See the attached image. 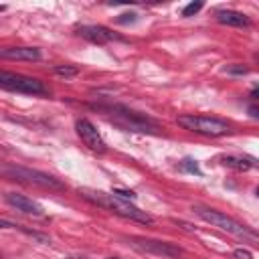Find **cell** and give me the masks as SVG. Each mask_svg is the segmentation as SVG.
I'll use <instances>...</instances> for the list:
<instances>
[{
  "instance_id": "cell-1",
  "label": "cell",
  "mask_w": 259,
  "mask_h": 259,
  "mask_svg": "<svg viewBox=\"0 0 259 259\" xmlns=\"http://www.w3.org/2000/svg\"><path fill=\"white\" fill-rule=\"evenodd\" d=\"M79 194H81L85 200H89V202H93V204H97V206H101V208H107V210H111V212H115V214H119V217H123V219L138 221V223H144V225L154 223V217H152V214H148L146 210H140V208L134 206L130 200L119 198V196H115L113 192H101V190L79 188Z\"/></svg>"
},
{
  "instance_id": "cell-2",
  "label": "cell",
  "mask_w": 259,
  "mask_h": 259,
  "mask_svg": "<svg viewBox=\"0 0 259 259\" xmlns=\"http://www.w3.org/2000/svg\"><path fill=\"white\" fill-rule=\"evenodd\" d=\"M192 210H194L202 221H206V223H210L212 227H217V229H221V231H227V233H231V235H235V237H241V239H259V233H255V231L249 229L247 225L239 223L237 219H233V217H229V214H225V212H221V210H214V208L204 206V204H194Z\"/></svg>"
},
{
  "instance_id": "cell-3",
  "label": "cell",
  "mask_w": 259,
  "mask_h": 259,
  "mask_svg": "<svg viewBox=\"0 0 259 259\" xmlns=\"http://www.w3.org/2000/svg\"><path fill=\"white\" fill-rule=\"evenodd\" d=\"M2 174L10 180H18V182H24V184H32V186H40V188H49V190H63L61 180H57L55 176H51L47 172H40V170L16 166V164H4Z\"/></svg>"
},
{
  "instance_id": "cell-4",
  "label": "cell",
  "mask_w": 259,
  "mask_h": 259,
  "mask_svg": "<svg viewBox=\"0 0 259 259\" xmlns=\"http://www.w3.org/2000/svg\"><path fill=\"white\" fill-rule=\"evenodd\" d=\"M176 121L180 127H184L188 132H194L200 136H210V138H219V136H225L231 132V125L227 121L217 119V117H206V115L184 113V115H178Z\"/></svg>"
},
{
  "instance_id": "cell-5",
  "label": "cell",
  "mask_w": 259,
  "mask_h": 259,
  "mask_svg": "<svg viewBox=\"0 0 259 259\" xmlns=\"http://www.w3.org/2000/svg\"><path fill=\"white\" fill-rule=\"evenodd\" d=\"M91 107L99 109L103 113H111L113 119L117 123H121L125 130H132V132H154L156 130V123L148 115L132 111V109H127L123 105H91Z\"/></svg>"
},
{
  "instance_id": "cell-6",
  "label": "cell",
  "mask_w": 259,
  "mask_h": 259,
  "mask_svg": "<svg viewBox=\"0 0 259 259\" xmlns=\"http://www.w3.org/2000/svg\"><path fill=\"white\" fill-rule=\"evenodd\" d=\"M0 87L8 89V91H16V93H26V95H47L49 93V89L45 87V83L40 79L10 73V71L0 73Z\"/></svg>"
},
{
  "instance_id": "cell-7",
  "label": "cell",
  "mask_w": 259,
  "mask_h": 259,
  "mask_svg": "<svg viewBox=\"0 0 259 259\" xmlns=\"http://www.w3.org/2000/svg\"><path fill=\"white\" fill-rule=\"evenodd\" d=\"M127 243L144 253H152V255H160V257H170V259H178L184 255V251L168 241H156V239H144V237H130Z\"/></svg>"
},
{
  "instance_id": "cell-8",
  "label": "cell",
  "mask_w": 259,
  "mask_h": 259,
  "mask_svg": "<svg viewBox=\"0 0 259 259\" xmlns=\"http://www.w3.org/2000/svg\"><path fill=\"white\" fill-rule=\"evenodd\" d=\"M75 130H77L79 138L83 140V144H85L89 150H93V152H97V154H103V152L107 150V146H105L103 138L99 136L97 127H95V125H93L89 119H85V117L77 119V123H75Z\"/></svg>"
},
{
  "instance_id": "cell-9",
  "label": "cell",
  "mask_w": 259,
  "mask_h": 259,
  "mask_svg": "<svg viewBox=\"0 0 259 259\" xmlns=\"http://www.w3.org/2000/svg\"><path fill=\"white\" fill-rule=\"evenodd\" d=\"M77 32L83 38H87V40H91L95 45H105L109 40H117L119 38L115 32H111L107 26H101V24H83V26L77 28Z\"/></svg>"
},
{
  "instance_id": "cell-10",
  "label": "cell",
  "mask_w": 259,
  "mask_h": 259,
  "mask_svg": "<svg viewBox=\"0 0 259 259\" xmlns=\"http://www.w3.org/2000/svg\"><path fill=\"white\" fill-rule=\"evenodd\" d=\"M4 200L14 206L16 210L20 212H26V214H34V217H42V206L38 202H34L32 198L24 196V194H18V192H6L4 194Z\"/></svg>"
},
{
  "instance_id": "cell-11",
  "label": "cell",
  "mask_w": 259,
  "mask_h": 259,
  "mask_svg": "<svg viewBox=\"0 0 259 259\" xmlns=\"http://www.w3.org/2000/svg\"><path fill=\"white\" fill-rule=\"evenodd\" d=\"M0 57L12 61H38L40 51L36 47H6L0 49Z\"/></svg>"
},
{
  "instance_id": "cell-12",
  "label": "cell",
  "mask_w": 259,
  "mask_h": 259,
  "mask_svg": "<svg viewBox=\"0 0 259 259\" xmlns=\"http://www.w3.org/2000/svg\"><path fill=\"white\" fill-rule=\"evenodd\" d=\"M214 18L221 24H227V26H243V28L251 26L249 16L243 14V12H239V10H229V8L227 10H217L214 12Z\"/></svg>"
},
{
  "instance_id": "cell-13",
  "label": "cell",
  "mask_w": 259,
  "mask_h": 259,
  "mask_svg": "<svg viewBox=\"0 0 259 259\" xmlns=\"http://www.w3.org/2000/svg\"><path fill=\"white\" fill-rule=\"evenodd\" d=\"M223 166L227 168H233V170H239V172H245V170H251L253 164H251V158H239V156H221L219 158Z\"/></svg>"
},
{
  "instance_id": "cell-14",
  "label": "cell",
  "mask_w": 259,
  "mask_h": 259,
  "mask_svg": "<svg viewBox=\"0 0 259 259\" xmlns=\"http://www.w3.org/2000/svg\"><path fill=\"white\" fill-rule=\"evenodd\" d=\"M14 229H18V231H22L24 235H28V237H32V239H36V241H40V243H45V245H49L51 243V237L49 235H42V233H38V231H30L28 227H22V225H12Z\"/></svg>"
},
{
  "instance_id": "cell-15",
  "label": "cell",
  "mask_w": 259,
  "mask_h": 259,
  "mask_svg": "<svg viewBox=\"0 0 259 259\" xmlns=\"http://www.w3.org/2000/svg\"><path fill=\"white\" fill-rule=\"evenodd\" d=\"M180 168H182L184 172H190V174H196V176L202 174L200 168H198V164H196V160H192V158H184V160L180 162Z\"/></svg>"
},
{
  "instance_id": "cell-16",
  "label": "cell",
  "mask_w": 259,
  "mask_h": 259,
  "mask_svg": "<svg viewBox=\"0 0 259 259\" xmlns=\"http://www.w3.org/2000/svg\"><path fill=\"white\" fill-rule=\"evenodd\" d=\"M53 71H55L57 75H61V77H75V75L79 73V69L73 67V65H57Z\"/></svg>"
},
{
  "instance_id": "cell-17",
  "label": "cell",
  "mask_w": 259,
  "mask_h": 259,
  "mask_svg": "<svg viewBox=\"0 0 259 259\" xmlns=\"http://www.w3.org/2000/svg\"><path fill=\"white\" fill-rule=\"evenodd\" d=\"M200 8H202V2H190V4H186V6L182 8V16H186V18H188V16H194Z\"/></svg>"
},
{
  "instance_id": "cell-18",
  "label": "cell",
  "mask_w": 259,
  "mask_h": 259,
  "mask_svg": "<svg viewBox=\"0 0 259 259\" xmlns=\"http://www.w3.org/2000/svg\"><path fill=\"white\" fill-rule=\"evenodd\" d=\"M111 192L115 196H119V198H125V200H136V196H138L134 190H125V188H113Z\"/></svg>"
},
{
  "instance_id": "cell-19",
  "label": "cell",
  "mask_w": 259,
  "mask_h": 259,
  "mask_svg": "<svg viewBox=\"0 0 259 259\" xmlns=\"http://www.w3.org/2000/svg\"><path fill=\"white\" fill-rule=\"evenodd\" d=\"M136 20H138V14H136V12H123V14L117 16V22H119V24H132V22H136Z\"/></svg>"
},
{
  "instance_id": "cell-20",
  "label": "cell",
  "mask_w": 259,
  "mask_h": 259,
  "mask_svg": "<svg viewBox=\"0 0 259 259\" xmlns=\"http://www.w3.org/2000/svg\"><path fill=\"white\" fill-rule=\"evenodd\" d=\"M225 71L227 73H233V75H245V73H249V69L243 67V65H229V67H225Z\"/></svg>"
},
{
  "instance_id": "cell-21",
  "label": "cell",
  "mask_w": 259,
  "mask_h": 259,
  "mask_svg": "<svg viewBox=\"0 0 259 259\" xmlns=\"http://www.w3.org/2000/svg\"><path fill=\"white\" fill-rule=\"evenodd\" d=\"M233 257L235 259H253V255H251L249 249H235L233 251Z\"/></svg>"
},
{
  "instance_id": "cell-22",
  "label": "cell",
  "mask_w": 259,
  "mask_h": 259,
  "mask_svg": "<svg viewBox=\"0 0 259 259\" xmlns=\"http://www.w3.org/2000/svg\"><path fill=\"white\" fill-rule=\"evenodd\" d=\"M249 115L251 117H255V119H259V105H249Z\"/></svg>"
},
{
  "instance_id": "cell-23",
  "label": "cell",
  "mask_w": 259,
  "mask_h": 259,
  "mask_svg": "<svg viewBox=\"0 0 259 259\" xmlns=\"http://www.w3.org/2000/svg\"><path fill=\"white\" fill-rule=\"evenodd\" d=\"M251 97H255V99H259V87H255V89H253V93H251Z\"/></svg>"
},
{
  "instance_id": "cell-24",
  "label": "cell",
  "mask_w": 259,
  "mask_h": 259,
  "mask_svg": "<svg viewBox=\"0 0 259 259\" xmlns=\"http://www.w3.org/2000/svg\"><path fill=\"white\" fill-rule=\"evenodd\" d=\"M253 59H255V63H259V53H255V55H253Z\"/></svg>"
},
{
  "instance_id": "cell-25",
  "label": "cell",
  "mask_w": 259,
  "mask_h": 259,
  "mask_svg": "<svg viewBox=\"0 0 259 259\" xmlns=\"http://www.w3.org/2000/svg\"><path fill=\"white\" fill-rule=\"evenodd\" d=\"M71 259H85V257H71Z\"/></svg>"
},
{
  "instance_id": "cell-26",
  "label": "cell",
  "mask_w": 259,
  "mask_h": 259,
  "mask_svg": "<svg viewBox=\"0 0 259 259\" xmlns=\"http://www.w3.org/2000/svg\"><path fill=\"white\" fill-rule=\"evenodd\" d=\"M255 194H257V196H259V186H257V190H255Z\"/></svg>"
},
{
  "instance_id": "cell-27",
  "label": "cell",
  "mask_w": 259,
  "mask_h": 259,
  "mask_svg": "<svg viewBox=\"0 0 259 259\" xmlns=\"http://www.w3.org/2000/svg\"><path fill=\"white\" fill-rule=\"evenodd\" d=\"M107 259H119V257H107Z\"/></svg>"
}]
</instances>
